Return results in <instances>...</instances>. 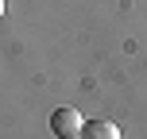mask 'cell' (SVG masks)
I'll use <instances>...</instances> for the list:
<instances>
[{
  "label": "cell",
  "instance_id": "obj_1",
  "mask_svg": "<svg viewBox=\"0 0 147 139\" xmlns=\"http://www.w3.org/2000/svg\"><path fill=\"white\" fill-rule=\"evenodd\" d=\"M81 128H85V120H81L78 108H54L51 112V132L58 139H81Z\"/></svg>",
  "mask_w": 147,
  "mask_h": 139
},
{
  "label": "cell",
  "instance_id": "obj_2",
  "mask_svg": "<svg viewBox=\"0 0 147 139\" xmlns=\"http://www.w3.org/2000/svg\"><path fill=\"white\" fill-rule=\"evenodd\" d=\"M81 139H120V128L112 120H85Z\"/></svg>",
  "mask_w": 147,
  "mask_h": 139
},
{
  "label": "cell",
  "instance_id": "obj_3",
  "mask_svg": "<svg viewBox=\"0 0 147 139\" xmlns=\"http://www.w3.org/2000/svg\"><path fill=\"white\" fill-rule=\"evenodd\" d=\"M0 15H4V0H0Z\"/></svg>",
  "mask_w": 147,
  "mask_h": 139
}]
</instances>
